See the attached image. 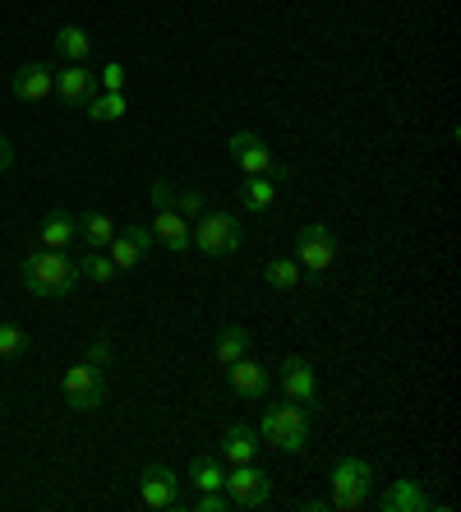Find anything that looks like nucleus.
Here are the masks:
<instances>
[{"mask_svg": "<svg viewBox=\"0 0 461 512\" xmlns=\"http://www.w3.org/2000/svg\"><path fill=\"white\" fill-rule=\"evenodd\" d=\"M231 162H236L245 176H272V148L259 139V134H249V130H240V134H231Z\"/></svg>", "mask_w": 461, "mask_h": 512, "instance_id": "9d476101", "label": "nucleus"}, {"mask_svg": "<svg viewBox=\"0 0 461 512\" xmlns=\"http://www.w3.org/2000/svg\"><path fill=\"white\" fill-rule=\"evenodd\" d=\"M240 203H245L249 213H268L272 203H277V185H272V176H245V185H240Z\"/></svg>", "mask_w": 461, "mask_h": 512, "instance_id": "412c9836", "label": "nucleus"}, {"mask_svg": "<svg viewBox=\"0 0 461 512\" xmlns=\"http://www.w3.org/2000/svg\"><path fill=\"white\" fill-rule=\"evenodd\" d=\"M19 282L42 300H65L79 286V263L70 259V250H37L19 263Z\"/></svg>", "mask_w": 461, "mask_h": 512, "instance_id": "f257e3e1", "label": "nucleus"}, {"mask_svg": "<svg viewBox=\"0 0 461 512\" xmlns=\"http://www.w3.org/2000/svg\"><path fill=\"white\" fill-rule=\"evenodd\" d=\"M74 263H79V277H88V282H97V286H107V282H116L120 277V268L111 263L107 250H88L83 259H74Z\"/></svg>", "mask_w": 461, "mask_h": 512, "instance_id": "b1692460", "label": "nucleus"}, {"mask_svg": "<svg viewBox=\"0 0 461 512\" xmlns=\"http://www.w3.org/2000/svg\"><path fill=\"white\" fill-rule=\"evenodd\" d=\"M249 337H254V333H249V328H240V323H226L222 333L213 337V360H217V365H222V370H226L231 360L249 356Z\"/></svg>", "mask_w": 461, "mask_h": 512, "instance_id": "6ab92c4d", "label": "nucleus"}, {"mask_svg": "<svg viewBox=\"0 0 461 512\" xmlns=\"http://www.w3.org/2000/svg\"><path fill=\"white\" fill-rule=\"evenodd\" d=\"M282 393L300 406L319 402V379H314V365L305 356H286L282 360Z\"/></svg>", "mask_w": 461, "mask_h": 512, "instance_id": "ddd939ff", "label": "nucleus"}, {"mask_svg": "<svg viewBox=\"0 0 461 512\" xmlns=\"http://www.w3.org/2000/svg\"><path fill=\"white\" fill-rule=\"evenodd\" d=\"M10 93L19 97V102H47L51 93H56V70L51 65H42V60H28V65H19V70L10 74Z\"/></svg>", "mask_w": 461, "mask_h": 512, "instance_id": "1a4fd4ad", "label": "nucleus"}, {"mask_svg": "<svg viewBox=\"0 0 461 512\" xmlns=\"http://www.w3.org/2000/svg\"><path fill=\"white\" fill-rule=\"evenodd\" d=\"M332 259H337V236H332L323 222H309V227L296 231V263L300 268L323 277L332 268Z\"/></svg>", "mask_w": 461, "mask_h": 512, "instance_id": "0eeeda50", "label": "nucleus"}, {"mask_svg": "<svg viewBox=\"0 0 461 512\" xmlns=\"http://www.w3.org/2000/svg\"><path fill=\"white\" fill-rule=\"evenodd\" d=\"M153 208H176V185L171 180H153Z\"/></svg>", "mask_w": 461, "mask_h": 512, "instance_id": "c756f323", "label": "nucleus"}, {"mask_svg": "<svg viewBox=\"0 0 461 512\" xmlns=\"http://www.w3.org/2000/svg\"><path fill=\"white\" fill-rule=\"evenodd\" d=\"M153 240L157 245H166L171 254H190L194 250V236H190V217H180L176 208H157L153 217Z\"/></svg>", "mask_w": 461, "mask_h": 512, "instance_id": "2eb2a0df", "label": "nucleus"}, {"mask_svg": "<svg viewBox=\"0 0 461 512\" xmlns=\"http://www.w3.org/2000/svg\"><path fill=\"white\" fill-rule=\"evenodd\" d=\"M24 346H28V333L19 323H0V356L10 360V356H19Z\"/></svg>", "mask_w": 461, "mask_h": 512, "instance_id": "bb28decb", "label": "nucleus"}, {"mask_svg": "<svg viewBox=\"0 0 461 512\" xmlns=\"http://www.w3.org/2000/svg\"><path fill=\"white\" fill-rule=\"evenodd\" d=\"M116 231H120V227L111 222L107 213H88V217H79V236H83V245H88V250H107Z\"/></svg>", "mask_w": 461, "mask_h": 512, "instance_id": "5701e85b", "label": "nucleus"}, {"mask_svg": "<svg viewBox=\"0 0 461 512\" xmlns=\"http://www.w3.org/2000/svg\"><path fill=\"white\" fill-rule=\"evenodd\" d=\"M60 393H65V402H70L74 411H97V406H102V397H107V379H102V370H97V365L79 360V365H70V370H65Z\"/></svg>", "mask_w": 461, "mask_h": 512, "instance_id": "39448f33", "label": "nucleus"}, {"mask_svg": "<svg viewBox=\"0 0 461 512\" xmlns=\"http://www.w3.org/2000/svg\"><path fill=\"white\" fill-rule=\"evenodd\" d=\"M369 489H374V466L360 462V457H342L332 466V485H328V508L337 512H360L369 503Z\"/></svg>", "mask_w": 461, "mask_h": 512, "instance_id": "7ed1b4c3", "label": "nucleus"}, {"mask_svg": "<svg viewBox=\"0 0 461 512\" xmlns=\"http://www.w3.org/2000/svg\"><path fill=\"white\" fill-rule=\"evenodd\" d=\"M37 240H42V250H70L74 240H79V217L65 213V208H51V213L42 217Z\"/></svg>", "mask_w": 461, "mask_h": 512, "instance_id": "f3484780", "label": "nucleus"}, {"mask_svg": "<svg viewBox=\"0 0 461 512\" xmlns=\"http://www.w3.org/2000/svg\"><path fill=\"white\" fill-rule=\"evenodd\" d=\"M300 277H305V268H300L296 259H268L263 263V282H268L272 291H282V296L286 291H296Z\"/></svg>", "mask_w": 461, "mask_h": 512, "instance_id": "4be33fe9", "label": "nucleus"}, {"mask_svg": "<svg viewBox=\"0 0 461 512\" xmlns=\"http://www.w3.org/2000/svg\"><path fill=\"white\" fill-rule=\"evenodd\" d=\"M139 503L153 512H180L185 499H180V480L176 471H166V466H143L139 471Z\"/></svg>", "mask_w": 461, "mask_h": 512, "instance_id": "423d86ee", "label": "nucleus"}, {"mask_svg": "<svg viewBox=\"0 0 461 512\" xmlns=\"http://www.w3.org/2000/svg\"><path fill=\"white\" fill-rule=\"evenodd\" d=\"M194 250H203L208 259H226V254H240V245H245V231H240V222L231 213H203L194 217Z\"/></svg>", "mask_w": 461, "mask_h": 512, "instance_id": "20e7f679", "label": "nucleus"}, {"mask_svg": "<svg viewBox=\"0 0 461 512\" xmlns=\"http://www.w3.org/2000/svg\"><path fill=\"white\" fill-rule=\"evenodd\" d=\"M379 508L383 512H434L438 503H434V494L420 489V480L402 476V480H392V485L379 494Z\"/></svg>", "mask_w": 461, "mask_h": 512, "instance_id": "f8f14e48", "label": "nucleus"}, {"mask_svg": "<svg viewBox=\"0 0 461 512\" xmlns=\"http://www.w3.org/2000/svg\"><path fill=\"white\" fill-rule=\"evenodd\" d=\"M176 213H180V217H190V222H194V217L208 213V203H203V194H199V190H180V194H176Z\"/></svg>", "mask_w": 461, "mask_h": 512, "instance_id": "c85d7f7f", "label": "nucleus"}, {"mask_svg": "<svg viewBox=\"0 0 461 512\" xmlns=\"http://www.w3.org/2000/svg\"><path fill=\"white\" fill-rule=\"evenodd\" d=\"M125 116V93H93L88 97V120L97 125H116Z\"/></svg>", "mask_w": 461, "mask_h": 512, "instance_id": "393cba45", "label": "nucleus"}, {"mask_svg": "<svg viewBox=\"0 0 461 512\" xmlns=\"http://www.w3.org/2000/svg\"><path fill=\"white\" fill-rule=\"evenodd\" d=\"M222 457L231 466H240V462H254L259 457V429H249V425H231L222 434Z\"/></svg>", "mask_w": 461, "mask_h": 512, "instance_id": "a211bd4d", "label": "nucleus"}, {"mask_svg": "<svg viewBox=\"0 0 461 512\" xmlns=\"http://www.w3.org/2000/svg\"><path fill=\"white\" fill-rule=\"evenodd\" d=\"M226 499H231V508H263V503L272 499V480L268 471H259L254 462H240L231 476H226Z\"/></svg>", "mask_w": 461, "mask_h": 512, "instance_id": "6e6552de", "label": "nucleus"}, {"mask_svg": "<svg viewBox=\"0 0 461 512\" xmlns=\"http://www.w3.org/2000/svg\"><path fill=\"white\" fill-rule=\"evenodd\" d=\"M190 480L199 489H222L226 485V471H222V462H217V457H194V462H190Z\"/></svg>", "mask_w": 461, "mask_h": 512, "instance_id": "a878e982", "label": "nucleus"}, {"mask_svg": "<svg viewBox=\"0 0 461 512\" xmlns=\"http://www.w3.org/2000/svg\"><path fill=\"white\" fill-rule=\"evenodd\" d=\"M10 162H14V148L10 139H0V171H10Z\"/></svg>", "mask_w": 461, "mask_h": 512, "instance_id": "2f4dec72", "label": "nucleus"}, {"mask_svg": "<svg viewBox=\"0 0 461 512\" xmlns=\"http://www.w3.org/2000/svg\"><path fill=\"white\" fill-rule=\"evenodd\" d=\"M259 439L272 443L277 453H305L309 448V406L291 402L282 397L277 406H263V420H259Z\"/></svg>", "mask_w": 461, "mask_h": 512, "instance_id": "f03ea898", "label": "nucleus"}, {"mask_svg": "<svg viewBox=\"0 0 461 512\" xmlns=\"http://www.w3.org/2000/svg\"><path fill=\"white\" fill-rule=\"evenodd\" d=\"M97 84H102V93H125V65H120V60H107L102 74H97Z\"/></svg>", "mask_w": 461, "mask_h": 512, "instance_id": "cd10ccee", "label": "nucleus"}, {"mask_svg": "<svg viewBox=\"0 0 461 512\" xmlns=\"http://www.w3.org/2000/svg\"><path fill=\"white\" fill-rule=\"evenodd\" d=\"M148 250H153V231L139 227V222H134V227H120L116 236H111V245H107L111 263H116L120 273H125V268H139Z\"/></svg>", "mask_w": 461, "mask_h": 512, "instance_id": "9b49d317", "label": "nucleus"}, {"mask_svg": "<svg viewBox=\"0 0 461 512\" xmlns=\"http://www.w3.org/2000/svg\"><path fill=\"white\" fill-rule=\"evenodd\" d=\"M226 379H231V393H236L240 402H263V397H268V370H263L259 360H249V356L231 360V365H226Z\"/></svg>", "mask_w": 461, "mask_h": 512, "instance_id": "4468645a", "label": "nucleus"}, {"mask_svg": "<svg viewBox=\"0 0 461 512\" xmlns=\"http://www.w3.org/2000/svg\"><path fill=\"white\" fill-rule=\"evenodd\" d=\"M0 411H5V406H0Z\"/></svg>", "mask_w": 461, "mask_h": 512, "instance_id": "473e14b6", "label": "nucleus"}, {"mask_svg": "<svg viewBox=\"0 0 461 512\" xmlns=\"http://www.w3.org/2000/svg\"><path fill=\"white\" fill-rule=\"evenodd\" d=\"M88 51H93V37L83 33L79 24H65L56 33V56L60 60H70V65H83L88 60Z\"/></svg>", "mask_w": 461, "mask_h": 512, "instance_id": "aec40b11", "label": "nucleus"}, {"mask_svg": "<svg viewBox=\"0 0 461 512\" xmlns=\"http://www.w3.org/2000/svg\"><path fill=\"white\" fill-rule=\"evenodd\" d=\"M97 93V74L88 65H65L56 70V97L65 107H88V97Z\"/></svg>", "mask_w": 461, "mask_h": 512, "instance_id": "dca6fc26", "label": "nucleus"}, {"mask_svg": "<svg viewBox=\"0 0 461 512\" xmlns=\"http://www.w3.org/2000/svg\"><path fill=\"white\" fill-rule=\"evenodd\" d=\"M111 356H116V351H111V342H107V337H97V342L88 346V365H97V370H107V365H111Z\"/></svg>", "mask_w": 461, "mask_h": 512, "instance_id": "7c9ffc66", "label": "nucleus"}]
</instances>
